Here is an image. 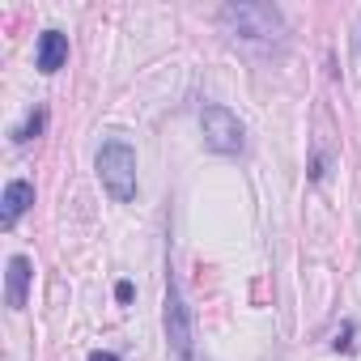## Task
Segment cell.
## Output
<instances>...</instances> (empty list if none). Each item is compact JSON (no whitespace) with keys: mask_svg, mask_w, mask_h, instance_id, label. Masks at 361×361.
I'll list each match as a JSON object with an SVG mask.
<instances>
[{"mask_svg":"<svg viewBox=\"0 0 361 361\" xmlns=\"http://www.w3.org/2000/svg\"><path fill=\"white\" fill-rule=\"evenodd\" d=\"M200 128H204V145L217 149V153H243V145H247L238 115L230 106H221V102H209L200 111Z\"/></svg>","mask_w":361,"mask_h":361,"instance_id":"3","label":"cell"},{"mask_svg":"<svg viewBox=\"0 0 361 361\" xmlns=\"http://www.w3.org/2000/svg\"><path fill=\"white\" fill-rule=\"evenodd\" d=\"M331 348H336V353H348V348H353V323H344V327L336 331V340H331Z\"/></svg>","mask_w":361,"mask_h":361,"instance_id":"9","label":"cell"},{"mask_svg":"<svg viewBox=\"0 0 361 361\" xmlns=\"http://www.w3.org/2000/svg\"><path fill=\"white\" fill-rule=\"evenodd\" d=\"M30 281H35L30 259H26V255H13V259H9V268H5V298H9V306H13V310H22V306H26Z\"/></svg>","mask_w":361,"mask_h":361,"instance_id":"5","label":"cell"},{"mask_svg":"<svg viewBox=\"0 0 361 361\" xmlns=\"http://www.w3.org/2000/svg\"><path fill=\"white\" fill-rule=\"evenodd\" d=\"M64 60H68V39H64L60 30H43V35H39V60H35L39 73L51 77V73L64 68Z\"/></svg>","mask_w":361,"mask_h":361,"instance_id":"7","label":"cell"},{"mask_svg":"<svg viewBox=\"0 0 361 361\" xmlns=\"http://www.w3.org/2000/svg\"><path fill=\"white\" fill-rule=\"evenodd\" d=\"M90 361H119V357H115V353H106V348H94V353H90Z\"/></svg>","mask_w":361,"mask_h":361,"instance_id":"11","label":"cell"},{"mask_svg":"<svg viewBox=\"0 0 361 361\" xmlns=\"http://www.w3.org/2000/svg\"><path fill=\"white\" fill-rule=\"evenodd\" d=\"M30 204H35V188L26 183V178H13V183L5 188V200H0V226L13 230V226H18V217H22Z\"/></svg>","mask_w":361,"mask_h":361,"instance_id":"6","label":"cell"},{"mask_svg":"<svg viewBox=\"0 0 361 361\" xmlns=\"http://www.w3.org/2000/svg\"><path fill=\"white\" fill-rule=\"evenodd\" d=\"M115 298H119V302H132V281H119V285H115Z\"/></svg>","mask_w":361,"mask_h":361,"instance_id":"10","label":"cell"},{"mask_svg":"<svg viewBox=\"0 0 361 361\" xmlns=\"http://www.w3.org/2000/svg\"><path fill=\"white\" fill-rule=\"evenodd\" d=\"M43 128H47V111L39 106V111H35V115H30V119H26V123H22L18 132H13V140H18V145H26V140H35V136H39Z\"/></svg>","mask_w":361,"mask_h":361,"instance_id":"8","label":"cell"},{"mask_svg":"<svg viewBox=\"0 0 361 361\" xmlns=\"http://www.w3.org/2000/svg\"><path fill=\"white\" fill-rule=\"evenodd\" d=\"M221 26L234 39H251V43H268L276 35H285V18L276 5H259V0H238V5L221 9Z\"/></svg>","mask_w":361,"mask_h":361,"instance_id":"1","label":"cell"},{"mask_svg":"<svg viewBox=\"0 0 361 361\" xmlns=\"http://www.w3.org/2000/svg\"><path fill=\"white\" fill-rule=\"evenodd\" d=\"M166 340L178 357H192V310L183 302V293H178L174 276H166Z\"/></svg>","mask_w":361,"mask_h":361,"instance_id":"4","label":"cell"},{"mask_svg":"<svg viewBox=\"0 0 361 361\" xmlns=\"http://www.w3.org/2000/svg\"><path fill=\"white\" fill-rule=\"evenodd\" d=\"M98 178H102L106 196L119 204H128L136 196V153L128 140H106L98 149Z\"/></svg>","mask_w":361,"mask_h":361,"instance_id":"2","label":"cell"}]
</instances>
